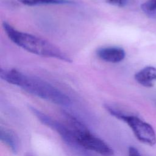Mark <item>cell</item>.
Wrapping results in <instances>:
<instances>
[{"label":"cell","mask_w":156,"mask_h":156,"mask_svg":"<svg viewBox=\"0 0 156 156\" xmlns=\"http://www.w3.org/2000/svg\"><path fill=\"white\" fill-rule=\"evenodd\" d=\"M105 108L112 115L126 122L140 141L149 146L156 143L155 132L149 124L136 116L125 113L112 105H106Z\"/></svg>","instance_id":"277c9868"},{"label":"cell","mask_w":156,"mask_h":156,"mask_svg":"<svg viewBox=\"0 0 156 156\" xmlns=\"http://www.w3.org/2000/svg\"><path fill=\"white\" fill-rule=\"evenodd\" d=\"M24 156H34L32 154L29 153V152H27L25 154V155Z\"/></svg>","instance_id":"7c38bea8"},{"label":"cell","mask_w":156,"mask_h":156,"mask_svg":"<svg viewBox=\"0 0 156 156\" xmlns=\"http://www.w3.org/2000/svg\"><path fill=\"white\" fill-rule=\"evenodd\" d=\"M1 79L18 86L26 92L54 104L69 106L70 98L50 83L35 77L26 75L16 69H1Z\"/></svg>","instance_id":"6da1fadb"},{"label":"cell","mask_w":156,"mask_h":156,"mask_svg":"<svg viewBox=\"0 0 156 156\" xmlns=\"http://www.w3.org/2000/svg\"><path fill=\"white\" fill-rule=\"evenodd\" d=\"M97 56L107 62L116 63L124 60L126 53L124 50L117 46H107L99 48L96 51Z\"/></svg>","instance_id":"5b68a950"},{"label":"cell","mask_w":156,"mask_h":156,"mask_svg":"<svg viewBox=\"0 0 156 156\" xmlns=\"http://www.w3.org/2000/svg\"><path fill=\"white\" fill-rule=\"evenodd\" d=\"M65 124L71 131L74 147L93 151L102 156H113V149L104 141L93 134L78 119L66 113Z\"/></svg>","instance_id":"3957f363"},{"label":"cell","mask_w":156,"mask_h":156,"mask_svg":"<svg viewBox=\"0 0 156 156\" xmlns=\"http://www.w3.org/2000/svg\"><path fill=\"white\" fill-rule=\"evenodd\" d=\"M135 79L141 85L146 87L153 86V82L156 80V68L146 66L135 74Z\"/></svg>","instance_id":"8992f818"},{"label":"cell","mask_w":156,"mask_h":156,"mask_svg":"<svg viewBox=\"0 0 156 156\" xmlns=\"http://www.w3.org/2000/svg\"><path fill=\"white\" fill-rule=\"evenodd\" d=\"M21 4L28 6H35L41 5L65 4L72 2L69 0H18Z\"/></svg>","instance_id":"ba28073f"},{"label":"cell","mask_w":156,"mask_h":156,"mask_svg":"<svg viewBox=\"0 0 156 156\" xmlns=\"http://www.w3.org/2000/svg\"><path fill=\"white\" fill-rule=\"evenodd\" d=\"M2 27L10 40L23 49L38 55L71 62L67 55L50 42L32 34L20 31L5 21Z\"/></svg>","instance_id":"7a4b0ae2"},{"label":"cell","mask_w":156,"mask_h":156,"mask_svg":"<svg viewBox=\"0 0 156 156\" xmlns=\"http://www.w3.org/2000/svg\"><path fill=\"white\" fill-rule=\"evenodd\" d=\"M126 0H107V2L112 5L122 7L125 4Z\"/></svg>","instance_id":"8fae6325"},{"label":"cell","mask_w":156,"mask_h":156,"mask_svg":"<svg viewBox=\"0 0 156 156\" xmlns=\"http://www.w3.org/2000/svg\"><path fill=\"white\" fill-rule=\"evenodd\" d=\"M1 140L5 143L13 153H16L18 150L19 141L16 134L12 130L1 127L0 130Z\"/></svg>","instance_id":"52a82bcc"},{"label":"cell","mask_w":156,"mask_h":156,"mask_svg":"<svg viewBox=\"0 0 156 156\" xmlns=\"http://www.w3.org/2000/svg\"><path fill=\"white\" fill-rule=\"evenodd\" d=\"M141 9L147 14L156 12V0H146L142 5Z\"/></svg>","instance_id":"9c48e42d"},{"label":"cell","mask_w":156,"mask_h":156,"mask_svg":"<svg viewBox=\"0 0 156 156\" xmlns=\"http://www.w3.org/2000/svg\"><path fill=\"white\" fill-rule=\"evenodd\" d=\"M128 155L129 156H143L139 151L135 147L130 146L128 150Z\"/></svg>","instance_id":"30bf717a"}]
</instances>
